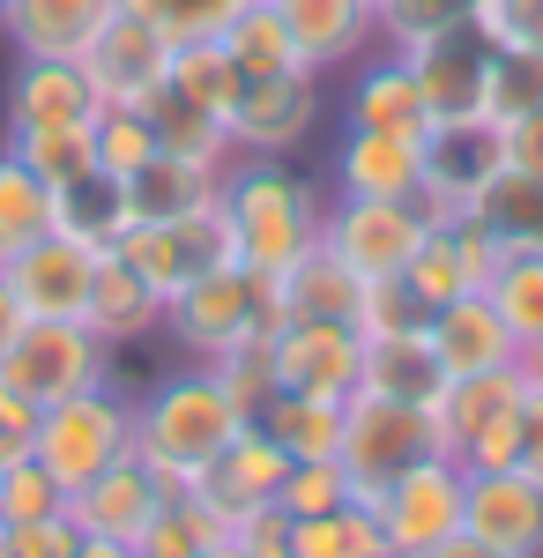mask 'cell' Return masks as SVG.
Instances as JSON below:
<instances>
[{"label": "cell", "instance_id": "5b68a950", "mask_svg": "<svg viewBox=\"0 0 543 558\" xmlns=\"http://www.w3.org/2000/svg\"><path fill=\"white\" fill-rule=\"evenodd\" d=\"M432 454H447L439 432H432V410L387 402V395H365V387L342 402V447H335V462L350 476V499H379L402 470H418Z\"/></svg>", "mask_w": 543, "mask_h": 558}, {"label": "cell", "instance_id": "c3c4849f", "mask_svg": "<svg viewBox=\"0 0 543 558\" xmlns=\"http://www.w3.org/2000/svg\"><path fill=\"white\" fill-rule=\"evenodd\" d=\"M543 105V60L536 52H499L492 60V128L514 112H536Z\"/></svg>", "mask_w": 543, "mask_h": 558}, {"label": "cell", "instance_id": "94428289", "mask_svg": "<svg viewBox=\"0 0 543 558\" xmlns=\"http://www.w3.org/2000/svg\"><path fill=\"white\" fill-rule=\"evenodd\" d=\"M209 558H246V544H231V536H224V544H216Z\"/></svg>", "mask_w": 543, "mask_h": 558}, {"label": "cell", "instance_id": "4dcf8cb0", "mask_svg": "<svg viewBox=\"0 0 543 558\" xmlns=\"http://www.w3.org/2000/svg\"><path fill=\"white\" fill-rule=\"evenodd\" d=\"M126 186V209H134V223H171V216L202 209V202H216V186H224V172H202V165H186V157H149L134 179H120Z\"/></svg>", "mask_w": 543, "mask_h": 558}, {"label": "cell", "instance_id": "91938a15", "mask_svg": "<svg viewBox=\"0 0 543 558\" xmlns=\"http://www.w3.org/2000/svg\"><path fill=\"white\" fill-rule=\"evenodd\" d=\"M521 380H529V387H543V336H536L529 350H521Z\"/></svg>", "mask_w": 543, "mask_h": 558}, {"label": "cell", "instance_id": "7a4b0ae2", "mask_svg": "<svg viewBox=\"0 0 543 558\" xmlns=\"http://www.w3.org/2000/svg\"><path fill=\"white\" fill-rule=\"evenodd\" d=\"M216 202H224L231 239H239V260L261 268V276H283L321 239V209H328L313 194V179H298L283 157H231Z\"/></svg>", "mask_w": 543, "mask_h": 558}, {"label": "cell", "instance_id": "d590c367", "mask_svg": "<svg viewBox=\"0 0 543 558\" xmlns=\"http://www.w3.org/2000/svg\"><path fill=\"white\" fill-rule=\"evenodd\" d=\"M45 231H52V186H45L23 157L0 149V260L38 246Z\"/></svg>", "mask_w": 543, "mask_h": 558}, {"label": "cell", "instance_id": "f35d334b", "mask_svg": "<svg viewBox=\"0 0 543 558\" xmlns=\"http://www.w3.org/2000/svg\"><path fill=\"white\" fill-rule=\"evenodd\" d=\"M484 299H492V313L506 320V336L529 350L543 336V254H506Z\"/></svg>", "mask_w": 543, "mask_h": 558}, {"label": "cell", "instance_id": "7dc6e473", "mask_svg": "<svg viewBox=\"0 0 543 558\" xmlns=\"http://www.w3.org/2000/svg\"><path fill=\"white\" fill-rule=\"evenodd\" d=\"M424 320H432V313L410 299V283H402V276L365 283V299H358V336H365V343H373V336H410V328H424Z\"/></svg>", "mask_w": 543, "mask_h": 558}, {"label": "cell", "instance_id": "f5cc1de1", "mask_svg": "<svg viewBox=\"0 0 543 558\" xmlns=\"http://www.w3.org/2000/svg\"><path fill=\"white\" fill-rule=\"evenodd\" d=\"M499 165L521 179H543V105L536 112H514L499 120Z\"/></svg>", "mask_w": 543, "mask_h": 558}, {"label": "cell", "instance_id": "11a10c76", "mask_svg": "<svg viewBox=\"0 0 543 558\" xmlns=\"http://www.w3.org/2000/svg\"><path fill=\"white\" fill-rule=\"evenodd\" d=\"M514 470H529L543 484V387H529V402H521V454H514Z\"/></svg>", "mask_w": 543, "mask_h": 558}, {"label": "cell", "instance_id": "9c48e42d", "mask_svg": "<svg viewBox=\"0 0 543 558\" xmlns=\"http://www.w3.org/2000/svg\"><path fill=\"white\" fill-rule=\"evenodd\" d=\"M365 507L379 514V536H387L395 558L432 551V544L461 536V462L455 454H432L418 470H402L379 499H365Z\"/></svg>", "mask_w": 543, "mask_h": 558}, {"label": "cell", "instance_id": "4fadbf2b", "mask_svg": "<svg viewBox=\"0 0 543 558\" xmlns=\"http://www.w3.org/2000/svg\"><path fill=\"white\" fill-rule=\"evenodd\" d=\"M461 536L499 558H543V484L529 470H461Z\"/></svg>", "mask_w": 543, "mask_h": 558}, {"label": "cell", "instance_id": "816d5d0a", "mask_svg": "<svg viewBox=\"0 0 543 558\" xmlns=\"http://www.w3.org/2000/svg\"><path fill=\"white\" fill-rule=\"evenodd\" d=\"M447 239H455V254H461V276H469V291H492V276H499V260L506 246L476 223V216H447Z\"/></svg>", "mask_w": 543, "mask_h": 558}, {"label": "cell", "instance_id": "9f6ffc18", "mask_svg": "<svg viewBox=\"0 0 543 558\" xmlns=\"http://www.w3.org/2000/svg\"><path fill=\"white\" fill-rule=\"evenodd\" d=\"M23 336V305H15V291H8V276H0V357H8V343Z\"/></svg>", "mask_w": 543, "mask_h": 558}, {"label": "cell", "instance_id": "3957f363", "mask_svg": "<svg viewBox=\"0 0 543 558\" xmlns=\"http://www.w3.org/2000/svg\"><path fill=\"white\" fill-rule=\"evenodd\" d=\"M283 320H291V313H283L276 276H261L246 260L209 268L202 283H186V291L165 305V336L186 350L194 365H209V357H224V350H239V343H261V336H276Z\"/></svg>", "mask_w": 543, "mask_h": 558}, {"label": "cell", "instance_id": "6da1fadb", "mask_svg": "<svg viewBox=\"0 0 543 558\" xmlns=\"http://www.w3.org/2000/svg\"><path fill=\"white\" fill-rule=\"evenodd\" d=\"M246 425H253V417L216 387L209 365L186 357L179 373H165V380L134 402V454L165 476V492H186V484L209 470Z\"/></svg>", "mask_w": 543, "mask_h": 558}, {"label": "cell", "instance_id": "ab89813d", "mask_svg": "<svg viewBox=\"0 0 543 558\" xmlns=\"http://www.w3.org/2000/svg\"><path fill=\"white\" fill-rule=\"evenodd\" d=\"M209 373H216V387H224L246 417H261V410L283 395V373H276V336H261V343H239V350H224V357H209Z\"/></svg>", "mask_w": 543, "mask_h": 558}, {"label": "cell", "instance_id": "f6af8a7d", "mask_svg": "<svg viewBox=\"0 0 543 558\" xmlns=\"http://www.w3.org/2000/svg\"><path fill=\"white\" fill-rule=\"evenodd\" d=\"M276 507L291 521H313V514H335V507H350V476H342V462H291L283 470V492H276Z\"/></svg>", "mask_w": 543, "mask_h": 558}, {"label": "cell", "instance_id": "484cf974", "mask_svg": "<svg viewBox=\"0 0 543 558\" xmlns=\"http://www.w3.org/2000/svg\"><path fill=\"white\" fill-rule=\"evenodd\" d=\"M529 402V380H521V365H506V373H461L432 395V432H439V447L461 454L469 439L484 425H499L506 410H521Z\"/></svg>", "mask_w": 543, "mask_h": 558}, {"label": "cell", "instance_id": "2e32d148", "mask_svg": "<svg viewBox=\"0 0 543 558\" xmlns=\"http://www.w3.org/2000/svg\"><path fill=\"white\" fill-rule=\"evenodd\" d=\"M276 373L291 395H335L350 402L365 373V336L350 320H283L276 328Z\"/></svg>", "mask_w": 543, "mask_h": 558}, {"label": "cell", "instance_id": "d4e9b609", "mask_svg": "<svg viewBox=\"0 0 543 558\" xmlns=\"http://www.w3.org/2000/svg\"><path fill=\"white\" fill-rule=\"evenodd\" d=\"M83 328H97L112 350H120V343H142V336H165V299L142 283V268H134L126 254H97Z\"/></svg>", "mask_w": 543, "mask_h": 558}, {"label": "cell", "instance_id": "836d02e7", "mask_svg": "<svg viewBox=\"0 0 543 558\" xmlns=\"http://www.w3.org/2000/svg\"><path fill=\"white\" fill-rule=\"evenodd\" d=\"M476 223L499 239L506 254H543V179H521V172H499L484 186V202H476Z\"/></svg>", "mask_w": 543, "mask_h": 558}, {"label": "cell", "instance_id": "f546056e", "mask_svg": "<svg viewBox=\"0 0 543 558\" xmlns=\"http://www.w3.org/2000/svg\"><path fill=\"white\" fill-rule=\"evenodd\" d=\"M142 112H149V128H157V149H165V157H186V165H202V172H224V165L239 157V149H231V128H224L216 112H202L194 97H179L171 83L157 89Z\"/></svg>", "mask_w": 543, "mask_h": 558}, {"label": "cell", "instance_id": "681fc988", "mask_svg": "<svg viewBox=\"0 0 543 558\" xmlns=\"http://www.w3.org/2000/svg\"><path fill=\"white\" fill-rule=\"evenodd\" d=\"M476 31L499 45V52H536L543 60V0H484L476 8Z\"/></svg>", "mask_w": 543, "mask_h": 558}, {"label": "cell", "instance_id": "f907efd6", "mask_svg": "<svg viewBox=\"0 0 543 558\" xmlns=\"http://www.w3.org/2000/svg\"><path fill=\"white\" fill-rule=\"evenodd\" d=\"M83 529L75 514H45V521H0V558H75Z\"/></svg>", "mask_w": 543, "mask_h": 558}, {"label": "cell", "instance_id": "7c38bea8", "mask_svg": "<svg viewBox=\"0 0 543 558\" xmlns=\"http://www.w3.org/2000/svg\"><path fill=\"white\" fill-rule=\"evenodd\" d=\"M402 60L418 68V89H424V105H432V128H439V120H492V60H499V45L484 38L476 23L410 45Z\"/></svg>", "mask_w": 543, "mask_h": 558}, {"label": "cell", "instance_id": "ac0fdd59", "mask_svg": "<svg viewBox=\"0 0 543 558\" xmlns=\"http://www.w3.org/2000/svg\"><path fill=\"white\" fill-rule=\"evenodd\" d=\"M157 507H165V476L149 470L142 454L112 462L105 476H89L83 492L68 499L75 529H83V536H112V544H142V529L157 521Z\"/></svg>", "mask_w": 543, "mask_h": 558}, {"label": "cell", "instance_id": "6125c7cd", "mask_svg": "<svg viewBox=\"0 0 543 558\" xmlns=\"http://www.w3.org/2000/svg\"><path fill=\"white\" fill-rule=\"evenodd\" d=\"M8 454H15V447H0V476H8Z\"/></svg>", "mask_w": 543, "mask_h": 558}, {"label": "cell", "instance_id": "e575fe53", "mask_svg": "<svg viewBox=\"0 0 543 558\" xmlns=\"http://www.w3.org/2000/svg\"><path fill=\"white\" fill-rule=\"evenodd\" d=\"M291 558H395L387 536H379V514L365 499L335 507V514H313V521H291Z\"/></svg>", "mask_w": 543, "mask_h": 558}, {"label": "cell", "instance_id": "f1b7e54d", "mask_svg": "<svg viewBox=\"0 0 543 558\" xmlns=\"http://www.w3.org/2000/svg\"><path fill=\"white\" fill-rule=\"evenodd\" d=\"M358 387H365V395H387V402L432 410V395L447 387V373H439V357H432V343H424V328H410V336H373V343H365Z\"/></svg>", "mask_w": 543, "mask_h": 558}, {"label": "cell", "instance_id": "d6986e66", "mask_svg": "<svg viewBox=\"0 0 543 558\" xmlns=\"http://www.w3.org/2000/svg\"><path fill=\"white\" fill-rule=\"evenodd\" d=\"M283 470H291V454H283V447H276L261 425H246V432H239V439H231V447L209 462V470L186 484V492H194L202 507H216V514H224V529H231L246 507H268V499L283 492Z\"/></svg>", "mask_w": 543, "mask_h": 558}, {"label": "cell", "instance_id": "7402d4cb", "mask_svg": "<svg viewBox=\"0 0 543 558\" xmlns=\"http://www.w3.org/2000/svg\"><path fill=\"white\" fill-rule=\"evenodd\" d=\"M424 343L439 357V373L461 380V373H506V365H521V343L506 336V320L492 313L484 291H469V299L439 305L432 320H424Z\"/></svg>", "mask_w": 543, "mask_h": 558}, {"label": "cell", "instance_id": "83f0119b", "mask_svg": "<svg viewBox=\"0 0 543 558\" xmlns=\"http://www.w3.org/2000/svg\"><path fill=\"white\" fill-rule=\"evenodd\" d=\"M52 231L89 246V254H112L126 231H134L126 186L112 172H83V179H68V186H52Z\"/></svg>", "mask_w": 543, "mask_h": 558}, {"label": "cell", "instance_id": "b9f144b4", "mask_svg": "<svg viewBox=\"0 0 543 558\" xmlns=\"http://www.w3.org/2000/svg\"><path fill=\"white\" fill-rule=\"evenodd\" d=\"M476 8H484V0H387V8H379V45H387V52H410V45L439 38V31L476 23Z\"/></svg>", "mask_w": 543, "mask_h": 558}, {"label": "cell", "instance_id": "8992f818", "mask_svg": "<svg viewBox=\"0 0 543 558\" xmlns=\"http://www.w3.org/2000/svg\"><path fill=\"white\" fill-rule=\"evenodd\" d=\"M0 380L23 387L38 410H52V402H68L83 387L112 380V343L97 328H83V320H23V336L0 357Z\"/></svg>", "mask_w": 543, "mask_h": 558}, {"label": "cell", "instance_id": "680465c9", "mask_svg": "<svg viewBox=\"0 0 543 558\" xmlns=\"http://www.w3.org/2000/svg\"><path fill=\"white\" fill-rule=\"evenodd\" d=\"M75 558H142V551H134V544H112V536H83Z\"/></svg>", "mask_w": 543, "mask_h": 558}, {"label": "cell", "instance_id": "52a82bcc", "mask_svg": "<svg viewBox=\"0 0 543 558\" xmlns=\"http://www.w3.org/2000/svg\"><path fill=\"white\" fill-rule=\"evenodd\" d=\"M112 254L134 260V268H142V283L171 305L186 283H202L209 268L239 260V239H231V223H224V202H202V209L171 216V223H134Z\"/></svg>", "mask_w": 543, "mask_h": 558}, {"label": "cell", "instance_id": "4316f807", "mask_svg": "<svg viewBox=\"0 0 543 558\" xmlns=\"http://www.w3.org/2000/svg\"><path fill=\"white\" fill-rule=\"evenodd\" d=\"M276 291H283V313H291V320H350V328H358L365 276L335 254V246H321V239H313V246H305V254L276 276Z\"/></svg>", "mask_w": 543, "mask_h": 558}, {"label": "cell", "instance_id": "ffe728a7", "mask_svg": "<svg viewBox=\"0 0 543 558\" xmlns=\"http://www.w3.org/2000/svg\"><path fill=\"white\" fill-rule=\"evenodd\" d=\"M342 120L365 134H410V142H424L432 134V105L418 89V68L402 52H379V60L365 52L358 75H350V97H342Z\"/></svg>", "mask_w": 543, "mask_h": 558}, {"label": "cell", "instance_id": "bcb514c9", "mask_svg": "<svg viewBox=\"0 0 543 558\" xmlns=\"http://www.w3.org/2000/svg\"><path fill=\"white\" fill-rule=\"evenodd\" d=\"M120 8H134V15H149L165 38H216L239 8H253V0H120Z\"/></svg>", "mask_w": 543, "mask_h": 558}, {"label": "cell", "instance_id": "60d3db41", "mask_svg": "<svg viewBox=\"0 0 543 558\" xmlns=\"http://www.w3.org/2000/svg\"><path fill=\"white\" fill-rule=\"evenodd\" d=\"M89 142H97V172H112V179H134L157 157V128H149V112H134V105H105V112L89 120Z\"/></svg>", "mask_w": 543, "mask_h": 558}, {"label": "cell", "instance_id": "cb8c5ba5", "mask_svg": "<svg viewBox=\"0 0 543 558\" xmlns=\"http://www.w3.org/2000/svg\"><path fill=\"white\" fill-rule=\"evenodd\" d=\"M105 105L89 89L83 60H15L8 83V128H89Z\"/></svg>", "mask_w": 543, "mask_h": 558}, {"label": "cell", "instance_id": "6f0895ef", "mask_svg": "<svg viewBox=\"0 0 543 558\" xmlns=\"http://www.w3.org/2000/svg\"><path fill=\"white\" fill-rule=\"evenodd\" d=\"M418 558H499V551H484L476 536H447V544H432V551H418Z\"/></svg>", "mask_w": 543, "mask_h": 558}, {"label": "cell", "instance_id": "be15d7a7", "mask_svg": "<svg viewBox=\"0 0 543 558\" xmlns=\"http://www.w3.org/2000/svg\"><path fill=\"white\" fill-rule=\"evenodd\" d=\"M365 8H373V15H379V8H387V0H365Z\"/></svg>", "mask_w": 543, "mask_h": 558}, {"label": "cell", "instance_id": "ba28073f", "mask_svg": "<svg viewBox=\"0 0 543 558\" xmlns=\"http://www.w3.org/2000/svg\"><path fill=\"white\" fill-rule=\"evenodd\" d=\"M424 231H432L424 202H358V194H335L328 209H321V246H335L365 283L402 276L410 254L424 246Z\"/></svg>", "mask_w": 543, "mask_h": 558}, {"label": "cell", "instance_id": "7bdbcfd3", "mask_svg": "<svg viewBox=\"0 0 543 558\" xmlns=\"http://www.w3.org/2000/svg\"><path fill=\"white\" fill-rule=\"evenodd\" d=\"M402 283H410V299H418L424 313L469 299V276H461V254H455V239H447V223H432V231H424V246L410 254Z\"/></svg>", "mask_w": 543, "mask_h": 558}, {"label": "cell", "instance_id": "30bf717a", "mask_svg": "<svg viewBox=\"0 0 543 558\" xmlns=\"http://www.w3.org/2000/svg\"><path fill=\"white\" fill-rule=\"evenodd\" d=\"M171 52H179V38H165L149 15L112 8V23H105L83 52V75H89V89H97V105H134V112H142V105L171 83Z\"/></svg>", "mask_w": 543, "mask_h": 558}, {"label": "cell", "instance_id": "277c9868", "mask_svg": "<svg viewBox=\"0 0 543 558\" xmlns=\"http://www.w3.org/2000/svg\"><path fill=\"white\" fill-rule=\"evenodd\" d=\"M31 454H38L45 470L60 476V492L75 499L89 476H105L112 462L134 454V402H126L112 380L83 387V395H68V402H52V410H38Z\"/></svg>", "mask_w": 543, "mask_h": 558}, {"label": "cell", "instance_id": "1f68e13d", "mask_svg": "<svg viewBox=\"0 0 543 558\" xmlns=\"http://www.w3.org/2000/svg\"><path fill=\"white\" fill-rule=\"evenodd\" d=\"M253 425L268 432L291 462H328L335 447H342V402H335V395H291V387H283Z\"/></svg>", "mask_w": 543, "mask_h": 558}, {"label": "cell", "instance_id": "603a6c76", "mask_svg": "<svg viewBox=\"0 0 543 558\" xmlns=\"http://www.w3.org/2000/svg\"><path fill=\"white\" fill-rule=\"evenodd\" d=\"M120 0H8L0 31L15 45V60H83L89 38L112 23Z\"/></svg>", "mask_w": 543, "mask_h": 558}, {"label": "cell", "instance_id": "8d00e7d4", "mask_svg": "<svg viewBox=\"0 0 543 558\" xmlns=\"http://www.w3.org/2000/svg\"><path fill=\"white\" fill-rule=\"evenodd\" d=\"M171 89L194 97L202 112H216V120H231V105H239L246 75L231 68V52H224L216 38H186L179 52H171Z\"/></svg>", "mask_w": 543, "mask_h": 558}, {"label": "cell", "instance_id": "e0dca14e", "mask_svg": "<svg viewBox=\"0 0 543 558\" xmlns=\"http://www.w3.org/2000/svg\"><path fill=\"white\" fill-rule=\"evenodd\" d=\"M283 31L298 45V68L305 75H328V68H358L379 45V15L365 0H276Z\"/></svg>", "mask_w": 543, "mask_h": 558}, {"label": "cell", "instance_id": "8fae6325", "mask_svg": "<svg viewBox=\"0 0 543 558\" xmlns=\"http://www.w3.org/2000/svg\"><path fill=\"white\" fill-rule=\"evenodd\" d=\"M499 172L506 165H499V128L492 120H439V128L424 134V186H418L424 216L432 223L469 216Z\"/></svg>", "mask_w": 543, "mask_h": 558}, {"label": "cell", "instance_id": "44dd1931", "mask_svg": "<svg viewBox=\"0 0 543 558\" xmlns=\"http://www.w3.org/2000/svg\"><path fill=\"white\" fill-rule=\"evenodd\" d=\"M418 186H424V142L342 128V142H335V194H358V202H418Z\"/></svg>", "mask_w": 543, "mask_h": 558}, {"label": "cell", "instance_id": "9a60e30c", "mask_svg": "<svg viewBox=\"0 0 543 558\" xmlns=\"http://www.w3.org/2000/svg\"><path fill=\"white\" fill-rule=\"evenodd\" d=\"M0 276H8V291H15V305H23V320H83L97 254L75 246V239H60V231H45L38 246H23V254L0 260Z\"/></svg>", "mask_w": 543, "mask_h": 558}, {"label": "cell", "instance_id": "5bb4252c", "mask_svg": "<svg viewBox=\"0 0 543 558\" xmlns=\"http://www.w3.org/2000/svg\"><path fill=\"white\" fill-rule=\"evenodd\" d=\"M321 120V75H268V83H246L239 105H231V149L239 157H291L305 149V134Z\"/></svg>", "mask_w": 543, "mask_h": 558}, {"label": "cell", "instance_id": "d6a6232c", "mask_svg": "<svg viewBox=\"0 0 543 558\" xmlns=\"http://www.w3.org/2000/svg\"><path fill=\"white\" fill-rule=\"evenodd\" d=\"M216 45L231 52V68H239L246 83L298 75V45H291V31H283V15H276V0H253V8H239V15L216 31Z\"/></svg>", "mask_w": 543, "mask_h": 558}, {"label": "cell", "instance_id": "74e56055", "mask_svg": "<svg viewBox=\"0 0 543 558\" xmlns=\"http://www.w3.org/2000/svg\"><path fill=\"white\" fill-rule=\"evenodd\" d=\"M8 157H23L45 186H68V179L97 172V142H89V128H8Z\"/></svg>", "mask_w": 543, "mask_h": 558}, {"label": "cell", "instance_id": "ee69618b", "mask_svg": "<svg viewBox=\"0 0 543 558\" xmlns=\"http://www.w3.org/2000/svg\"><path fill=\"white\" fill-rule=\"evenodd\" d=\"M45 514H68V492L31 447H15L8 476H0V521H45Z\"/></svg>", "mask_w": 543, "mask_h": 558}, {"label": "cell", "instance_id": "db71d44e", "mask_svg": "<svg viewBox=\"0 0 543 558\" xmlns=\"http://www.w3.org/2000/svg\"><path fill=\"white\" fill-rule=\"evenodd\" d=\"M31 432H38V402L0 380V447H31Z\"/></svg>", "mask_w": 543, "mask_h": 558}]
</instances>
